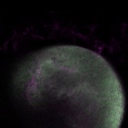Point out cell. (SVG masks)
Wrapping results in <instances>:
<instances>
[{"label":"cell","mask_w":128,"mask_h":128,"mask_svg":"<svg viewBox=\"0 0 128 128\" xmlns=\"http://www.w3.org/2000/svg\"><path fill=\"white\" fill-rule=\"evenodd\" d=\"M14 86L32 128H121V80L94 51L74 45L37 51L18 67Z\"/></svg>","instance_id":"1"}]
</instances>
